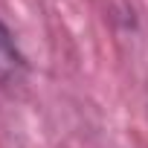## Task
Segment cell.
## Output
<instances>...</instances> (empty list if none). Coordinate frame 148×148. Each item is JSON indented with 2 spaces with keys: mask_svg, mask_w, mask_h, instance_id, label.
I'll return each mask as SVG.
<instances>
[{
  "mask_svg": "<svg viewBox=\"0 0 148 148\" xmlns=\"http://www.w3.org/2000/svg\"><path fill=\"white\" fill-rule=\"evenodd\" d=\"M26 76H29V58L23 55L9 23L0 18V87L3 90L18 87L26 82Z\"/></svg>",
  "mask_w": 148,
  "mask_h": 148,
  "instance_id": "obj_1",
  "label": "cell"
}]
</instances>
